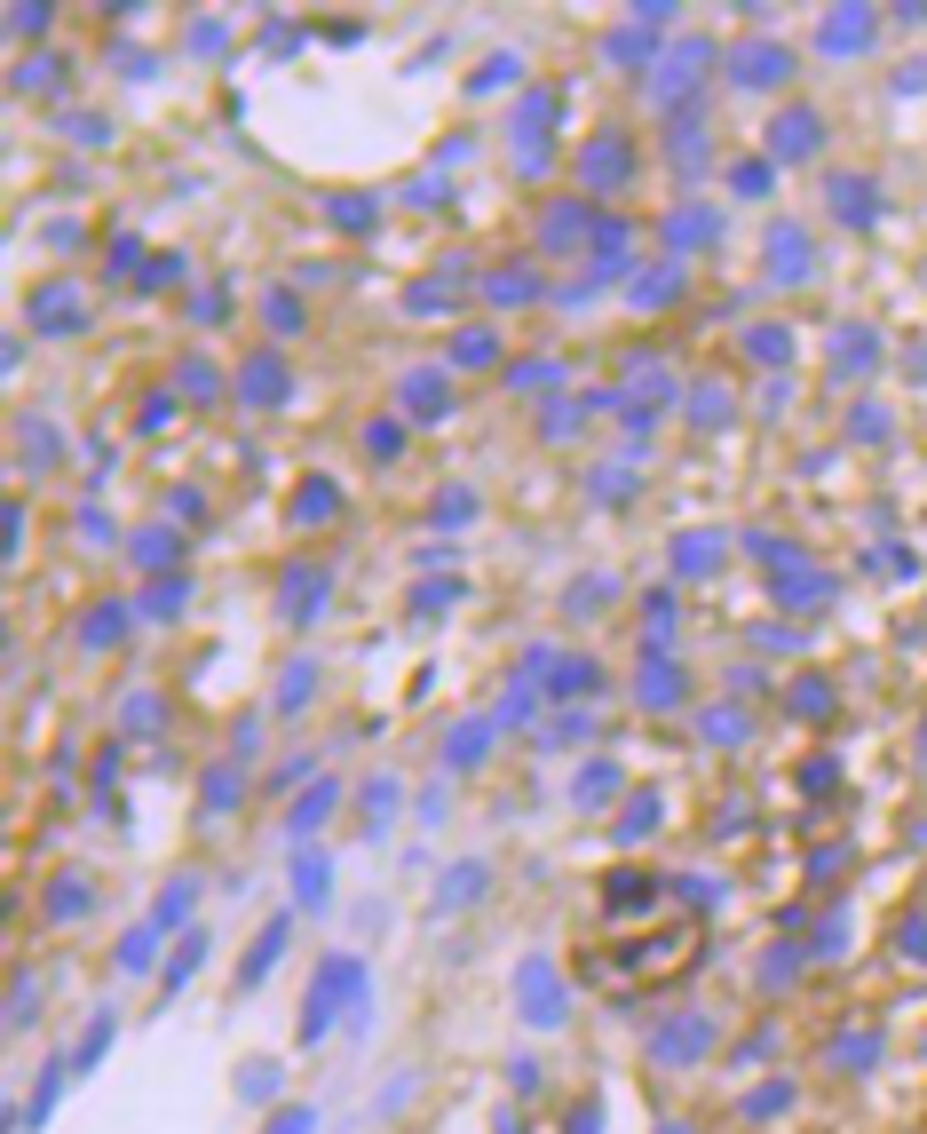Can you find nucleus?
Returning <instances> with one entry per match:
<instances>
[{
	"instance_id": "obj_19",
	"label": "nucleus",
	"mask_w": 927,
	"mask_h": 1134,
	"mask_svg": "<svg viewBox=\"0 0 927 1134\" xmlns=\"http://www.w3.org/2000/svg\"><path fill=\"white\" fill-rule=\"evenodd\" d=\"M270 1134H309V1111H278V1119H270Z\"/></svg>"
},
{
	"instance_id": "obj_14",
	"label": "nucleus",
	"mask_w": 927,
	"mask_h": 1134,
	"mask_svg": "<svg viewBox=\"0 0 927 1134\" xmlns=\"http://www.w3.org/2000/svg\"><path fill=\"white\" fill-rule=\"evenodd\" d=\"M270 326H278V334H294V326H302V310H294V294H270Z\"/></svg>"
},
{
	"instance_id": "obj_15",
	"label": "nucleus",
	"mask_w": 927,
	"mask_h": 1134,
	"mask_svg": "<svg viewBox=\"0 0 927 1134\" xmlns=\"http://www.w3.org/2000/svg\"><path fill=\"white\" fill-rule=\"evenodd\" d=\"M191 968H199V936H183V952H175V968H167V992H175Z\"/></svg>"
},
{
	"instance_id": "obj_6",
	"label": "nucleus",
	"mask_w": 927,
	"mask_h": 1134,
	"mask_svg": "<svg viewBox=\"0 0 927 1134\" xmlns=\"http://www.w3.org/2000/svg\"><path fill=\"white\" fill-rule=\"evenodd\" d=\"M246 373H254V381H246V397H286V381H278V357H254Z\"/></svg>"
},
{
	"instance_id": "obj_1",
	"label": "nucleus",
	"mask_w": 927,
	"mask_h": 1134,
	"mask_svg": "<svg viewBox=\"0 0 927 1134\" xmlns=\"http://www.w3.org/2000/svg\"><path fill=\"white\" fill-rule=\"evenodd\" d=\"M579 175H587L595 191H618V183L634 175V151H626L618 135H595V143H587V159H579Z\"/></svg>"
},
{
	"instance_id": "obj_5",
	"label": "nucleus",
	"mask_w": 927,
	"mask_h": 1134,
	"mask_svg": "<svg viewBox=\"0 0 927 1134\" xmlns=\"http://www.w3.org/2000/svg\"><path fill=\"white\" fill-rule=\"evenodd\" d=\"M714 556H721V540H682V548H674V571H714Z\"/></svg>"
},
{
	"instance_id": "obj_18",
	"label": "nucleus",
	"mask_w": 927,
	"mask_h": 1134,
	"mask_svg": "<svg viewBox=\"0 0 927 1134\" xmlns=\"http://www.w3.org/2000/svg\"><path fill=\"white\" fill-rule=\"evenodd\" d=\"M397 445H405V437H397V421H381V429H373V437H365V453H381V460L397 453Z\"/></svg>"
},
{
	"instance_id": "obj_12",
	"label": "nucleus",
	"mask_w": 927,
	"mask_h": 1134,
	"mask_svg": "<svg viewBox=\"0 0 927 1134\" xmlns=\"http://www.w3.org/2000/svg\"><path fill=\"white\" fill-rule=\"evenodd\" d=\"M476 881H484V865H460V873H452V889H444V905H468V897H476Z\"/></svg>"
},
{
	"instance_id": "obj_11",
	"label": "nucleus",
	"mask_w": 927,
	"mask_h": 1134,
	"mask_svg": "<svg viewBox=\"0 0 927 1134\" xmlns=\"http://www.w3.org/2000/svg\"><path fill=\"white\" fill-rule=\"evenodd\" d=\"M111 635H127V611H111V603H103L96 619H88V643H111Z\"/></svg>"
},
{
	"instance_id": "obj_8",
	"label": "nucleus",
	"mask_w": 927,
	"mask_h": 1134,
	"mask_svg": "<svg viewBox=\"0 0 927 1134\" xmlns=\"http://www.w3.org/2000/svg\"><path fill=\"white\" fill-rule=\"evenodd\" d=\"M706 1047V1023H674L666 1039H658V1055H698Z\"/></svg>"
},
{
	"instance_id": "obj_2",
	"label": "nucleus",
	"mask_w": 927,
	"mask_h": 1134,
	"mask_svg": "<svg viewBox=\"0 0 927 1134\" xmlns=\"http://www.w3.org/2000/svg\"><path fill=\"white\" fill-rule=\"evenodd\" d=\"M737 80H785V48H745Z\"/></svg>"
},
{
	"instance_id": "obj_3",
	"label": "nucleus",
	"mask_w": 927,
	"mask_h": 1134,
	"mask_svg": "<svg viewBox=\"0 0 927 1134\" xmlns=\"http://www.w3.org/2000/svg\"><path fill=\"white\" fill-rule=\"evenodd\" d=\"M294 516H302V524H325V516H333V484H302V492H294Z\"/></svg>"
},
{
	"instance_id": "obj_4",
	"label": "nucleus",
	"mask_w": 927,
	"mask_h": 1134,
	"mask_svg": "<svg viewBox=\"0 0 927 1134\" xmlns=\"http://www.w3.org/2000/svg\"><path fill=\"white\" fill-rule=\"evenodd\" d=\"M587 690H595V667H587V659L555 667V698H587Z\"/></svg>"
},
{
	"instance_id": "obj_9",
	"label": "nucleus",
	"mask_w": 927,
	"mask_h": 1134,
	"mask_svg": "<svg viewBox=\"0 0 927 1134\" xmlns=\"http://www.w3.org/2000/svg\"><path fill=\"white\" fill-rule=\"evenodd\" d=\"M809 143H817L809 112H785V127H777V151H809Z\"/></svg>"
},
{
	"instance_id": "obj_13",
	"label": "nucleus",
	"mask_w": 927,
	"mask_h": 1134,
	"mask_svg": "<svg viewBox=\"0 0 927 1134\" xmlns=\"http://www.w3.org/2000/svg\"><path fill=\"white\" fill-rule=\"evenodd\" d=\"M737 191H745V199H761V191H769V167H761V159H745V167H737Z\"/></svg>"
},
{
	"instance_id": "obj_10",
	"label": "nucleus",
	"mask_w": 927,
	"mask_h": 1134,
	"mask_svg": "<svg viewBox=\"0 0 927 1134\" xmlns=\"http://www.w3.org/2000/svg\"><path fill=\"white\" fill-rule=\"evenodd\" d=\"M135 556H143V571H167L175 540H167V532H143V540H135Z\"/></svg>"
},
{
	"instance_id": "obj_17",
	"label": "nucleus",
	"mask_w": 927,
	"mask_h": 1134,
	"mask_svg": "<svg viewBox=\"0 0 927 1134\" xmlns=\"http://www.w3.org/2000/svg\"><path fill=\"white\" fill-rule=\"evenodd\" d=\"M183 389H191V397H214V365H199V357H191V365H183Z\"/></svg>"
},
{
	"instance_id": "obj_7",
	"label": "nucleus",
	"mask_w": 927,
	"mask_h": 1134,
	"mask_svg": "<svg viewBox=\"0 0 927 1134\" xmlns=\"http://www.w3.org/2000/svg\"><path fill=\"white\" fill-rule=\"evenodd\" d=\"M484 738H492V722H468L460 738H452V762L468 770V762H484Z\"/></svg>"
},
{
	"instance_id": "obj_16",
	"label": "nucleus",
	"mask_w": 927,
	"mask_h": 1134,
	"mask_svg": "<svg viewBox=\"0 0 927 1134\" xmlns=\"http://www.w3.org/2000/svg\"><path fill=\"white\" fill-rule=\"evenodd\" d=\"M238 1087H246V1095H254V1103H270V1095H278V1079H270V1063H254V1071H246V1079H238Z\"/></svg>"
}]
</instances>
